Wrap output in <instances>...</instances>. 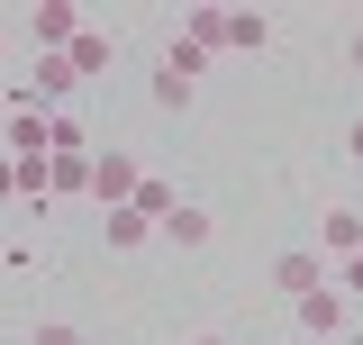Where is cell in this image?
<instances>
[{"label": "cell", "instance_id": "obj_3", "mask_svg": "<svg viewBox=\"0 0 363 345\" xmlns=\"http://www.w3.org/2000/svg\"><path fill=\"white\" fill-rule=\"evenodd\" d=\"M82 28H91V18L73 9V0H37V9H28V45H37V55H64Z\"/></svg>", "mask_w": 363, "mask_h": 345}, {"label": "cell", "instance_id": "obj_12", "mask_svg": "<svg viewBox=\"0 0 363 345\" xmlns=\"http://www.w3.org/2000/svg\"><path fill=\"white\" fill-rule=\"evenodd\" d=\"M73 91H82V82H73V64H64V55H37V91H28V100L45 109V100H73Z\"/></svg>", "mask_w": 363, "mask_h": 345}, {"label": "cell", "instance_id": "obj_1", "mask_svg": "<svg viewBox=\"0 0 363 345\" xmlns=\"http://www.w3.org/2000/svg\"><path fill=\"white\" fill-rule=\"evenodd\" d=\"M200 73H209V55H200V45H164V64H155V109H173V119H182V109H191V91H200Z\"/></svg>", "mask_w": 363, "mask_h": 345}, {"label": "cell", "instance_id": "obj_6", "mask_svg": "<svg viewBox=\"0 0 363 345\" xmlns=\"http://www.w3.org/2000/svg\"><path fill=\"white\" fill-rule=\"evenodd\" d=\"M291 318H300V327H309V336L327 345V336H336V327H345V318H354V300H345V291H327V282H318L309 300H291Z\"/></svg>", "mask_w": 363, "mask_h": 345}, {"label": "cell", "instance_id": "obj_19", "mask_svg": "<svg viewBox=\"0 0 363 345\" xmlns=\"http://www.w3.org/2000/svg\"><path fill=\"white\" fill-rule=\"evenodd\" d=\"M345 155H354V164H363V119H354V128H345Z\"/></svg>", "mask_w": 363, "mask_h": 345}, {"label": "cell", "instance_id": "obj_8", "mask_svg": "<svg viewBox=\"0 0 363 345\" xmlns=\"http://www.w3.org/2000/svg\"><path fill=\"white\" fill-rule=\"evenodd\" d=\"M155 236H164V246H182V255H200V246H209V209H200V200H173V218H164Z\"/></svg>", "mask_w": 363, "mask_h": 345}, {"label": "cell", "instance_id": "obj_11", "mask_svg": "<svg viewBox=\"0 0 363 345\" xmlns=\"http://www.w3.org/2000/svg\"><path fill=\"white\" fill-rule=\"evenodd\" d=\"M218 45H236V55H264V45H272V18H264V9H227Z\"/></svg>", "mask_w": 363, "mask_h": 345}, {"label": "cell", "instance_id": "obj_2", "mask_svg": "<svg viewBox=\"0 0 363 345\" xmlns=\"http://www.w3.org/2000/svg\"><path fill=\"white\" fill-rule=\"evenodd\" d=\"M136 182H145V164H136V155H118V146H91V200H100V209H128Z\"/></svg>", "mask_w": 363, "mask_h": 345}, {"label": "cell", "instance_id": "obj_21", "mask_svg": "<svg viewBox=\"0 0 363 345\" xmlns=\"http://www.w3.org/2000/svg\"><path fill=\"white\" fill-rule=\"evenodd\" d=\"M354 209H363V200H354Z\"/></svg>", "mask_w": 363, "mask_h": 345}, {"label": "cell", "instance_id": "obj_17", "mask_svg": "<svg viewBox=\"0 0 363 345\" xmlns=\"http://www.w3.org/2000/svg\"><path fill=\"white\" fill-rule=\"evenodd\" d=\"M345 73H354V82H363V28H354V37H345Z\"/></svg>", "mask_w": 363, "mask_h": 345}, {"label": "cell", "instance_id": "obj_7", "mask_svg": "<svg viewBox=\"0 0 363 345\" xmlns=\"http://www.w3.org/2000/svg\"><path fill=\"white\" fill-rule=\"evenodd\" d=\"M0 146H9V164H37L45 155V109H9L0 119Z\"/></svg>", "mask_w": 363, "mask_h": 345}, {"label": "cell", "instance_id": "obj_5", "mask_svg": "<svg viewBox=\"0 0 363 345\" xmlns=\"http://www.w3.org/2000/svg\"><path fill=\"white\" fill-rule=\"evenodd\" d=\"M64 64H73V82H100L118 64V28H82V37L64 45Z\"/></svg>", "mask_w": 363, "mask_h": 345}, {"label": "cell", "instance_id": "obj_10", "mask_svg": "<svg viewBox=\"0 0 363 345\" xmlns=\"http://www.w3.org/2000/svg\"><path fill=\"white\" fill-rule=\"evenodd\" d=\"M354 246H363V209H327V227H318V255H327V263H345Z\"/></svg>", "mask_w": 363, "mask_h": 345}, {"label": "cell", "instance_id": "obj_9", "mask_svg": "<svg viewBox=\"0 0 363 345\" xmlns=\"http://www.w3.org/2000/svg\"><path fill=\"white\" fill-rule=\"evenodd\" d=\"M45 200H91V155H45Z\"/></svg>", "mask_w": 363, "mask_h": 345}, {"label": "cell", "instance_id": "obj_16", "mask_svg": "<svg viewBox=\"0 0 363 345\" xmlns=\"http://www.w3.org/2000/svg\"><path fill=\"white\" fill-rule=\"evenodd\" d=\"M327 291H345V300H363V255H345V263H336V282H327Z\"/></svg>", "mask_w": 363, "mask_h": 345}, {"label": "cell", "instance_id": "obj_20", "mask_svg": "<svg viewBox=\"0 0 363 345\" xmlns=\"http://www.w3.org/2000/svg\"><path fill=\"white\" fill-rule=\"evenodd\" d=\"M191 345H236V336H191Z\"/></svg>", "mask_w": 363, "mask_h": 345}, {"label": "cell", "instance_id": "obj_13", "mask_svg": "<svg viewBox=\"0 0 363 345\" xmlns=\"http://www.w3.org/2000/svg\"><path fill=\"white\" fill-rule=\"evenodd\" d=\"M100 218H109V246H118V255H136V246L155 236V218H136V209H100Z\"/></svg>", "mask_w": 363, "mask_h": 345}, {"label": "cell", "instance_id": "obj_14", "mask_svg": "<svg viewBox=\"0 0 363 345\" xmlns=\"http://www.w3.org/2000/svg\"><path fill=\"white\" fill-rule=\"evenodd\" d=\"M45 155H91V136H82V119H45Z\"/></svg>", "mask_w": 363, "mask_h": 345}, {"label": "cell", "instance_id": "obj_4", "mask_svg": "<svg viewBox=\"0 0 363 345\" xmlns=\"http://www.w3.org/2000/svg\"><path fill=\"white\" fill-rule=\"evenodd\" d=\"M318 282H327V255H318V246H291V255L272 263V291H281V300H309Z\"/></svg>", "mask_w": 363, "mask_h": 345}, {"label": "cell", "instance_id": "obj_18", "mask_svg": "<svg viewBox=\"0 0 363 345\" xmlns=\"http://www.w3.org/2000/svg\"><path fill=\"white\" fill-rule=\"evenodd\" d=\"M0 200H18V164L9 155H0Z\"/></svg>", "mask_w": 363, "mask_h": 345}, {"label": "cell", "instance_id": "obj_15", "mask_svg": "<svg viewBox=\"0 0 363 345\" xmlns=\"http://www.w3.org/2000/svg\"><path fill=\"white\" fill-rule=\"evenodd\" d=\"M28 345H91V336L73 327V318H37V327H28Z\"/></svg>", "mask_w": 363, "mask_h": 345}]
</instances>
